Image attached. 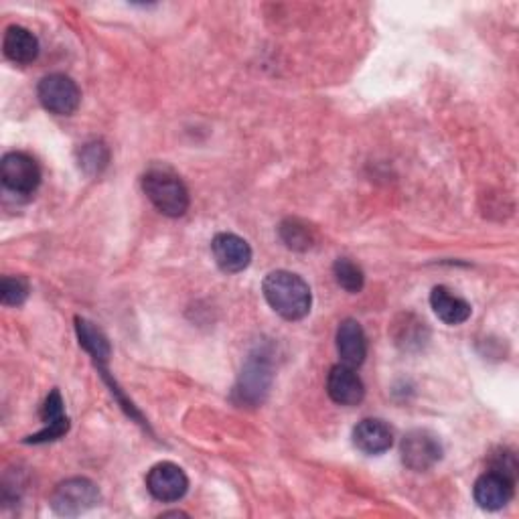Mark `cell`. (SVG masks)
Returning <instances> with one entry per match:
<instances>
[{"instance_id": "cell-20", "label": "cell", "mask_w": 519, "mask_h": 519, "mask_svg": "<svg viewBox=\"0 0 519 519\" xmlns=\"http://www.w3.org/2000/svg\"><path fill=\"white\" fill-rule=\"evenodd\" d=\"M280 236L284 240V244L290 248V250H299V252H305L313 246V234L311 230L301 224V221L296 219H286L284 224L280 226Z\"/></svg>"}, {"instance_id": "cell-10", "label": "cell", "mask_w": 519, "mask_h": 519, "mask_svg": "<svg viewBox=\"0 0 519 519\" xmlns=\"http://www.w3.org/2000/svg\"><path fill=\"white\" fill-rule=\"evenodd\" d=\"M353 444L363 455H384L394 444V430L380 418H365L353 428Z\"/></svg>"}, {"instance_id": "cell-17", "label": "cell", "mask_w": 519, "mask_h": 519, "mask_svg": "<svg viewBox=\"0 0 519 519\" xmlns=\"http://www.w3.org/2000/svg\"><path fill=\"white\" fill-rule=\"evenodd\" d=\"M76 331L80 345L94 357L96 363H106L110 359V343L108 337L90 321L76 319Z\"/></svg>"}, {"instance_id": "cell-18", "label": "cell", "mask_w": 519, "mask_h": 519, "mask_svg": "<svg viewBox=\"0 0 519 519\" xmlns=\"http://www.w3.org/2000/svg\"><path fill=\"white\" fill-rule=\"evenodd\" d=\"M333 274H335L337 284H339L343 290L351 292V294L361 292V288H363V284H365V274H363V270H361L355 262H351L349 258H339V260L333 264Z\"/></svg>"}, {"instance_id": "cell-7", "label": "cell", "mask_w": 519, "mask_h": 519, "mask_svg": "<svg viewBox=\"0 0 519 519\" xmlns=\"http://www.w3.org/2000/svg\"><path fill=\"white\" fill-rule=\"evenodd\" d=\"M146 489L157 501L175 503L189 491V479L179 465L165 461L148 471Z\"/></svg>"}, {"instance_id": "cell-6", "label": "cell", "mask_w": 519, "mask_h": 519, "mask_svg": "<svg viewBox=\"0 0 519 519\" xmlns=\"http://www.w3.org/2000/svg\"><path fill=\"white\" fill-rule=\"evenodd\" d=\"M3 185L17 195H33L41 185V169L27 153H9L0 163Z\"/></svg>"}, {"instance_id": "cell-13", "label": "cell", "mask_w": 519, "mask_h": 519, "mask_svg": "<svg viewBox=\"0 0 519 519\" xmlns=\"http://www.w3.org/2000/svg\"><path fill=\"white\" fill-rule=\"evenodd\" d=\"M430 307L434 315L447 325H463L471 319V305L463 296L455 294L447 286H434L430 292Z\"/></svg>"}, {"instance_id": "cell-16", "label": "cell", "mask_w": 519, "mask_h": 519, "mask_svg": "<svg viewBox=\"0 0 519 519\" xmlns=\"http://www.w3.org/2000/svg\"><path fill=\"white\" fill-rule=\"evenodd\" d=\"M3 51L9 61L17 65H29L39 57V39L29 29L13 25L5 31Z\"/></svg>"}, {"instance_id": "cell-2", "label": "cell", "mask_w": 519, "mask_h": 519, "mask_svg": "<svg viewBox=\"0 0 519 519\" xmlns=\"http://www.w3.org/2000/svg\"><path fill=\"white\" fill-rule=\"evenodd\" d=\"M142 191L167 217H181L189 209V191L181 177L167 167H151L142 177Z\"/></svg>"}, {"instance_id": "cell-4", "label": "cell", "mask_w": 519, "mask_h": 519, "mask_svg": "<svg viewBox=\"0 0 519 519\" xmlns=\"http://www.w3.org/2000/svg\"><path fill=\"white\" fill-rule=\"evenodd\" d=\"M37 96L43 108L55 116H71L80 108L82 102L78 84L71 78L63 76V73H51V76H45L39 82Z\"/></svg>"}, {"instance_id": "cell-3", "label": "cell", "mask_w": 519, "mask_h": 519, "mask_svg": "<svg viewBox=\"0 0 519 519\" xmlns=\"http://www.w3.org/2000/svg\"><path fill=\"white\" fill-rule=\"evenodd\" d=\"M102 495L94 481L86 477H73L61 481L51 493V509L63 517H78L100 503Z\"/></svg>"}, {"instance_id": "cell-11", "label": "cell", "mask_w": 519, "mask_h": 519, "mask_svg": "<svg viewBox=\"0 0 519 519\" xmlns=\"http://www.w3.org/2000/svg\"><path fill=\"white\" fill-rule=\"evenodd\" d=\"M327 394L339 406H357L365 398V386L353 367L339 363L327 376Z\"/></svg>"}, {"instance_id": "cell-9", "label": "cell", "mask_w": 519, "mask_h": 519, "mask_svg": "<svg viewBox=\"0 0 519 519\" xmlns=\"http://www.w3.org/2000/svg\"><path fill=\"white\" fill-rule=\"evenodd\" d=\"M211 252L217 266L228 274H238L252 262L250 244L236 234H217L211 242Z\"/></svg>"}, {"instance_id": "cell-1", "label": "cell", "mask_w": 519, "mask_h": 519, "mask_svg": "<svg viewBox=\"0 0 519 519\" xmlns=\"http://www.w3.org/2000/svg\"><path fill=\"white\" fill-rule=\"evenodd\" d=\"M264 299L286 321H301L311 313L313 294L309 284L294 272L274 270L264 278Z\"/></svg>"}, {"instance_id": "cell-5", "label": "cell", "mask_w": 519, "mask_h": 519, "mask_svg": "<svg viewBox=\"0 0 519 519\" xmlns=\"http://www.w3.org/2000/svg\"><path fill=\"white\" fill-rule=\"evenodd\" d=\"M402 461L410 471L424 473L442 461V444L430 430H412L402 438Z\"/></svg>"}, {"instance_id": "cell-15", "label": "cell", "mask_w": 519, "mask_h": 519, "mask_svg": "<svg viewBox=\"0 0 519 519\" xmlns=\"http://www.w3.org/2000/svg\"><path fill=\"white\" fill-rule=\"evenodd\" d=\"M41 418L47 426L41 432L29 436L25 442L43 444V442H51V440H57V438L67 434L69 418L65 416V406H63V398H61L59 390H53L47 396V400L43 404V410H41Z\"/></svg>"}, {"instance_id": "cell-12", "label": "cell", "mask_w": 519, "mask_h": 519, "mask_svg": "<svg viewBox=\"0 0 519 519\" xmlns=\"http://www.w3.org/2000/svg\"><path fill=\"white\" fill-rule=\"evenodd\" d=\"M513 489H515V481L495 473V471H487L485 475H481L473 487V495L475 501L481 509L487 511H497L503 509L511 497H513Z\"/></svg>"}, {"instance_id": "cell-8", "label": "cell", "mask_w": 519, "mask_h": 519, "mask_svg": "<svg viewBox=\"0 0 519 519\" xmlns=\"http://www.w3.org/2000/svg\"><path fill=\"white\" fill-rule=\"evenodd\" d=\"M270 384H272V369L268 361L262 355L260 357L254 355L242 369V376L238 380L234 394L240 404L258 406L268 396Z\"/></svg>"}, {"instance_id": "cell-21", "label": "cell", "mask_w": 519, "mask_h": 519, "mask_svg": "<svg viewBox=\"0 0 519 519\" xmlns=\"http://www.w3.org/2000/svg\"><path fill=\"white\" fill-rule=\"evenodd\" d=\"M29 282L21 276H5L0 282V303L5 307H21L29 299Z\"/></svg>"}, {"instance_id": "cell-14", "label": "cell", "mask_w": 519, "mask_h": 519, "mask_svg": "<svg viewBox=\"0 0 519 519\" xmlns=\"http://www.w3.org/2000/svg\"><path fill=\"white\" fill-rule=\"evenodd\" d=\"M337 351L341 363L359 367L367 357V337L363 327L355 319H345L337 329Z\"/></svg>"}, {"instance_id": "cell-22", "label": "cell", "mask_w": 519, "mask_h": 519, "mask_svg": "<svg viewBox=\"0 0 519 519\" xmlns=\"http://www.w3.org/2000/svg\"><path fill=\"white\" fill-rule=\"evenodd\" d=\"M491 471L495 473H501L509 479H517V461H515V455L509 453V451H499L493 461H491Z\"/></svg>"}, {"instance_id": "cell-19", "label": "cell", "mask_w": 519, "mask_h": 519, "mask_svg": "<svg viewBox=\"0 0 519 519\" xmlns=\"http://www.w3.org/2000/svg\"><path fill=\"white\" fill-rule=\"evenodd\" d=\"M110 161V153L104 142H88L80 151V167L88 175H100Z\"/></svg>"}]
</instances>
